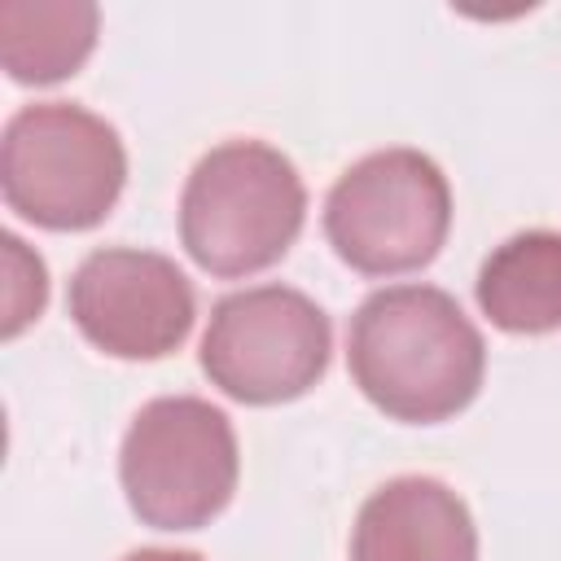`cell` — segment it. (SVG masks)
<instances>
[{"label":"cell","instance_id":"cell-1","mask_svg":"<svg viewBox=\"0 0 561 561\" xmlns=\"http://www.w3.org/2000/svg\"><path fill=\"white\" fill-rule=\"evenodd\" d=\"M346 368L359 394L403 425L465 412L486 377V342L438 285L373 289L346 329Z\"/></svg>","mask_w":561,"mask_h":561},{"label":"cell","instance_id":"cell-2","mask_svg":"<svg viewBox=\"0 0 561 561\" xmlns=\"http://www.w3.org/2000/svg\"><path fill=\"white\" fill-rule=\"evenodd\" d=\"M307 224L298 167L267 140H224L197 158L180 193V245L224 280L267 272Z\"/></svg>","mask_w":561,"mask_h":561},{"label":"cell","instance_id":"cell-3","mask_svg":"<svg viewBox=\"0 0 561 561\" xmlns=\"http://www.w3.org/2000/svg\"><path fill=\"white\" fill-rule=\"evenodd\" d=\"M127 184V149L101 114L75 101H35L4 123V206L48 232L96 228Z\"/></svg>","mask_w":561,"mask_h":561},{"label":"cell","instance_id":"cell-4","mask_svg":"<svg viewBox=\"0 0 561 561\" xmlns=\"http://www.w3.org/2000/svg\"><path fill=\"white\" fill-rule=\"evenodd\" d=\"M241 456L224 408L197 394L149 399L118 447L127 508L153 530H197L215 522L237 491Z\"/></svg>","mask_w":561,"mask_h":561},{"label":"cell","instance_id":"cell-5","mask_svg":"<svg viewBox=\"0 0 561 561\" xmlns=\"http://www.w3.org/2000/svg\"><path fill=\"white\" fill-rule=\"evenodd\" d=\"M451 232V188L421 149H377L351 162L324 197V237L359 276H403L438 259Z\"/></svg>","mask_w":561,"mask_h":561},{"label":"cell","instance_id":"cell-6","mask_svg":"<svg viewBox=\"0 0 561 561\" xmlns=\"http://www.w3.org/2000/svg\"><path fill=\"white\" fill-rule=\"evenodd\" d=\"M333 329L316 298L289 285L224 294L202 333V373L237 403L272 408L302 399L329 368Z\"/></svg>","mask_w":561,"mask_h":561},{"label":"cell","instance_id":"cell-7","mask_svg":"<svg viewBox=\"0 0 561 561\" xmlns=\"http://www.w3.org/2000/svg\"><path fill=\"white\" fill-rule=\"evenodd\" d=\"M75 329L114 359H162L184 346L197 320V294L175 259L158 250H92L66 294Z\"/></svg>","mask_w":561,"mask_h":561},{"label":"cell","instance_id":"cell-8","mask_svg":"<svg viewBox=\"0 0 561 561\" xmlns=\"http://www.w3.org/2000/svg\"><path fill=\"white\" fill-rule=\"evenodd\" d=\"M351 561H478V526L447 482L390 478L355 517Z\"/></svg>","mask_w":561,"mask_h":561},{"label":"cell","instance_id":"cell-9","mask_svg":"<svg viewBox=\"0 0 561 561\" xmlns=\"http://www.w3.org/2000/svg\"><path fill=\"white\" fill-rule=\"evenodd\" d=\"M482 316L504 333L561 329V232L526 228L500 241L473 280Z\"/></svg>","mask_w":561,"mask_h":561},{"label":"cell","instance_id":"cell-10","mask_svg":"<svg viewBox=\"0 0 561 561\" xmlns=\"http://www.w3.org/2000/svg\"><path fill=\"white\" fill-rule=\"evenodd\" d=\"M101 9L92 0H4L0 66L22 88H48L83 70L96 48Z\"/></svg>","mask_w":561,"mask_h":561},{"label":"cell","instance_id":"cell-11","mask_svg":"<svg viewBox=\"0 0 561 561\" xmlns=\"http://www.w3.org/2000/svg\"><path fill=\"white\" fill-rule=\"evenodd\" d=\"M4 254H9V289H4V337H18L31 320H39L44 302H48V272L44 259L26 250L22 237H4Z\"/></svg>","mask_w":561,"mask_h":561},{"label":"cell","instance_id":"cell-12","mask_svg":"<svg viewBox=\"0 0 561 561\" xmlns=\"http://www.w3.org/2000/svg\"><path fill=\"white\" fill-rule=\"evenodd\" d=\"M123 561H206V557L202 552H188V548H136Z\"/></svg>","mask_w":561,"mask_h":561}]
</instances>
